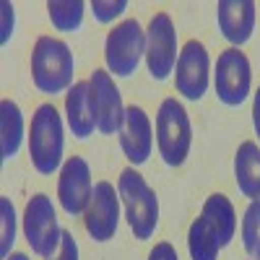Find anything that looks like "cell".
Instances as JSON below:
<instances>
[{"instance_id": "obj_1", "label": "cell", "mask_w": 260, "mask_h": 260, "mask_svg": "<svg viewBox=\"0 0 260 260\" xmlns=\"http://www.w3.org/2000/svg\"><path fill=\"white\" fill-rule=\"evenodd\" d=\"M120 203L125 208V219L136 240H151L159 226V198L136 167H127L117 177Z\"/></svg>"}, {"instance_id": "obj_2", "label": "cell", "mask_w": 260, "mask_h": 260, "mask_svg": "<svg viewBox=\"0 0 260 260\" xmlns=\"http://www.w3.org/2000/svg\"><path fill=\"white\" fill-rule=\"evenodd\" d=\"M62 148H65V127L55 104H39L31 115L29 127V156L39 175H55L62 167Z\"/></svg>"}, {"instance_id": "obj_3", "label": "cell", "mask_w": 260, "mask_h": 260, "mask_svg": "<svg viewBox=\"0 0 260 260\" xmlns=\"http://www.w3.org/2000/svg\"><path fill=\"white\" fill-rule=\"evenodd\" d=\"M76 60L71 47L57 37H39L31 50V78L42 94H62L73 86Z\"/></svg>"}, {"instance_id": "obj_4", "label": "cell", "mask_w": 260, "mask_h": 260, "mask_svg": "<svg viewBox=\"0 0 260 260\" xmlns=\"http://www.w3.org/2000/svg\"><path fill=\"white\" fill-rule=\"evenodd\" d=\"M192 146V125L185 104L169 96L159 104L156 112V148L164 164L182 167Z\"/></svg>"}, {"instance_id": "obj_5", "label": "cell", "mask_w": 260, "mask_h": 260, "mask_svg": "<svg viewBox=\"0 0 260 260\" xmlns=\"http://www.w3.org/2000/svg\"><path fill=\"white\" fill-rule=\"evenodd\" d=\"M24 237L34 255L52 257L62 240V226L57 221V211L47 192H34L24 208Z\"/></svg>"}, {"instance_id": "obj_6", "label": "cell", "mask_w": 260, "mask_h": 260, "mask_svg": "<svg viewBox=\"0 0 260 260\" xmlns=\"http://www.w3.org/2000/svg\"><path fill=\"white\" fill-rule=\"evenodd\" d=\"M146 57V31L136 18H125L117 24L104 42V62L107 71L117 78H127L138 71L141 60Z\"/></svg>"}, {"instance_id": "obj_7", "label": "cell", "mask_w": 260, "mask_h": 260, "mask_svg": "<svg viewBox=\"0 0 260 260\" xmlns=\"http://www.w3.org/2000/svg\"><path fill=\"white\" fill-rule=\"evenodd\" d=\"M216 96L226 107H240L250 96L252 86V71L250 60L240 47H229L216 60V73H213Z\"/></svg>"}, {"instance_id": "obj_8", "label": "cell", "mask_w": 260, "mask_h": 260, "mask_svg": "<svg viewBox=\"0 0 260 260\" xmlns=\"http://www.w3.org/2000/svg\"><path fill=\"white\" fill-rule=\"evenodd\" d=\"M146 65L154 81H167L177 65V31L169 13L159 11L146 29Z\"/></svg>"}, {"instance_id": "obj_9", "label": "cell", "mask_w": 260, "mask_h": 260, "mask_svg": "<svg viewBox=\"0 0 260 260\" xmlns=\"http://www.w3.org/2000/svg\"><path fill=\"white\" fill-rule=\"evenodd\" d=\"M208 78H211V57L203 42L187 39L175 65V89L187 102H201L208 91Z\"/></svg>"}, {"instance_id": "obj_10", "label": "cell", "mask_w": 260, "mask_h": 260, "mask_svg": "<svg viewBox=\"0 0 260 260\" xmlns=\"http://www.w3.org/2000/svg\"><path fill=\"white\" fill-rule=\"evenodd\" d=\"M89 91H91L96 130L102 136H120V130L125 125V104H122V94L112 73L96 68L89 78Z\"/></svg>"}, {"instance_id": "obj_11", "label": "cell", "mask_w": 260, "mask_h": 260, "mask_svg": "<svg viewBox=\"0 0 260 260\" xmlns=\"http://www.w3.org/2000/svg\"><path fill=\"white\" fill-rule=\"evenodd\" d=\"M91 167L83 156H68L60 167L57 177V201L68 216H83L94 198Z\"/></svg>"}, {"instance_id": "obj_12", "label": "cell", "mask_w": 260, "mask_h": 260, "mask_svg": "<svg viewBox=\"0 0 260 260\" xmlns=\"http://www.w3.org/2000/svg\"><path fill=\"white\" fill-rule=\"evenodd\" d=\"M120 224V192L115 190L112 182H96L94 198L83 213V226L89 232L94 242H110L117 234Z\"/></svg>"}, {"instance_id": "obj_13", "label": "cell", "mask_w": 260, "mask_h": 260, "mask_svg": "<svg viewBox=\"0 0 260 260\" xmlns=\"http://www.w3.org/2000/svg\"><path fill=\"white\" fill-rule=\"evenodd\" d=\"M120 148L130 167H141L148 161L151 148H154V127L151 117L146 115L143 107L130 104L125 107V125L120 130Z\"/></svg>"}, {"instance_id": "obj_14", "label": "cell", "mask_w": 260, "mask_h": 260, "mask_svg": "<svg viewBox=\"0 0 260 260\" xmlns=\"http://www.w3.org/2000/svg\"><path fill=\"white\" fill-rule=\"evenodd\" d=\"M219 31L232 47H242L255 31V3L252 0H221L216 6Z\"/></svg>"}, {"instance_id": "obj_15", "label": "cell", "mask_w": 260, "mask_h": 260, "mask_svg": "<svg viewBox=\"0 0 260 260\" xmlns=\"http://www.w3.org/2000/svg\"><path fill=\"white\" fill-rule=\"evenodd\" d=\"M65 117H68V127L78 141H86L94 136L96 130V117L91 107V91L89 81H76L68 94H65Z\"/></svg>"}, {"instance_id": "obj_16", "label": "cell", "mask_w": 260, "mask_h": 260, "mask_svg": "<svg viewBox=\"0 0 260 260\" xmlns=\"http://www.w3.org/2000/svg\"><path fill=\"white\" fill-rule=\"evenodd\" d=\"M234 180L245 198L260 201V146L255 141L240 143L234 154Z\"/></svg>"}, {"instance_id": "obj_17", "label": "cell", "mask_w": 260, "mask_h": 260, "mask_svg": "<svg viewBox=\"0 0 260 260\" xmlns=\"http://www.w3.org/2000/svg\"><path fill=\"white\" fill-rule=\"evenodd\" d=\"M24 141V115L13 99L0 102V159L8 161L18 154Z\"/></svg>"}, {"instance_id": "obj_18", "label": "cell", "mask_w": 260, "mask_h": 260, "mask_svg": "<svg viewBox=\"0 0 260 260\" xmlns=\"http://www.w3.org/2000/svg\"><path fill=\"white\" fill-rule=\"evenodd\" d=\"M201 216H206V221L216 229L219 242H221V250H224L234 240V232H237V213H234L232 201L226 198L224 192H213V195L206 198V203L201 208Z\"/></svg>"}, {"instance_id": "obj_19", "label": "cell", "mask_w": 260, "mask_h": 260, "mask_svg": "<svg viewBox=\"0 0 260 260\" xmlns=\"http://www.w3.org/2000/svg\"><path fill=\"white\" fill-rule=\"evenodd\" d=\"M221 250L219 234L206 221V216H198L187 229V252L190 260H216Z\"/></svg>"}, {"instance_id": "obj_20", "label": "cell", "mask_w": 260, "mask_h": 260, "mask_svg": "<svg viewBox=\"0 0 260 260\" xmlns=\"http://www.w3.org/2000/svg\"><path fill=\"white\" fill-rule=\"evenodd\" d=\"M83 13H86V3H81V0H50L47 3V16L52 26L65 34L81 29Z\"/></svg>"}, {"instance_id": "obj_21", "label": "cell", "mask_w": 260, "mask_h": 260, "mask_svg": "<svg viewBox=\"0 0 260 260\" xmlns=\"http://www.w3.org/2000/svg\"><path fill=\"white\" fill-rule=\"evenodd\" d=\"M242 245L252 260H260V201H250L242 219Z\"/></svg>"}, {"instance_id": "obj_22", "label": "cell", "mask_w": 260, "mask_h": 260, "mask_svg": "<svg viewBox=\"0 0 260 260\" xmlns=\"http://www.w3.org/2000/svg\"><path fill=\"white\" fill-rule=\"evenodd\" d=\"M16 242V211L8 195H0V257L8 260Z\"/></svg>"}, {"instance_id": "obj_23", "label": "cell", "mask_w": 260, "mask_h": 260, "mask_svg": "<svg viewBox=\"0 0 260 260\" xmlns=\"http://www.w3.org/2000/svg\"><path fill=\"white\" fill-rule=\"evenodd\" d=\"M89 8L99 24H112L115 18H120L127 11V0H107V3L104 0H94Z\"/></svg>"}, {"instance_id": "obj_24", "label": "cell", "mask_w": 260, "mask_h": 260, "mask_svg": "<svg viewBox=\"0 0 260 260\" xmlns=\"http://www.w3.org/2000/svg\"><path fill=\"white\" fill-rule=\"evenodd\" d=\"M47 260H78V242H76L73 232L62 229V240H60V247H57V252H55L52 257H47Z\"/></svg>"}, {"instance_id": "obj_25", "label": "cell", "mask_w": 260, "mask_h": 260, "mask_svg": "<svg viewBox=\"0 0 260 260\" xmlns=\"http://www.w3.org/2000/svg\"><path fill=\"white\" fill-rule=\"evenodd\" d=\"M0 11H3V26H0V42H3V45H8V39L13 37V6L6 3L0 6Z\"/></svg>"}, {"instance_id": "obj_26", "label": "cell", "mask_w": 260, "mask_h": 260, "mask_svg": "<svg viewBox=\"0 0 260 260\" xmlns=\"http://www.w3.org/2000/svg\"><path fill=\"white\" fill-rule=\"evenodd\" d=\"M148 260H180V255L172 247V242H156L154 250L148 252Z\"/></svg>"}, {"instance_id": "obj_27", "label": "cell", "mask_w": 260, "mask_h": 260, "mask_svg": "<svg viewBox=\"0 0 260 260\" xmlns=\"http://www.w3.org/2000/svg\"><path fill=\"white\" fill-rule=\"evenodd\" d=\"M252 127H255V136L260 138V89L252 96Z\"/></svg>"}, {"instance_id": "obj_28", "label": "cell", "mask_w": 260, "mask_h": 260, "mask_svg": "<svg viewBox=\"0 0 260 260\" xmlns=\"http://www.w3.org/2000/svg\"><path fill=\"white\" fill-rule=\"evenodd\" d=\"M8 260H29V255H26V252H13Z\"/></svg>"}]
</instances>
